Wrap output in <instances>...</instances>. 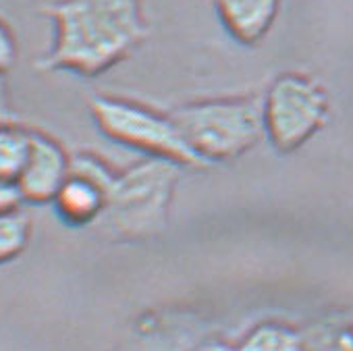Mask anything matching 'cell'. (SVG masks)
<instances>
[{
    "instance_id": "cell-1",
    "label": "cell",
    "mask_w": 353,
    "mask_h": 351,
    "mask_svg": "<svg viewBox=\"0 0 353 351\" xmlns=\"http://www.w3.org/2000/svg\"><path fill=\"white\" fill-rule=\"evenodd\" d=\"M44 13L54 23V40L36 61L42 73L102 75L150 36L145 0H52Z\"/></svg>"
},
{
    "instance_id": "cell-2",
    "label": "cell",
    "mask_w": 353,
    "mask_h": 351,
    "mask_svg": "<svg viewBox=\"0 0 353 351\" xmlns=\"http://www.w3.org/2000/svg\"><path fill=\"white\" fill-rule=\"evenodd\" d=\"M181 164L152 158L117 172L100 225L114 237L137 241L160 235L168 225Z\"/></svg>"
},
{
    "instance_id": "cell-3",
    "label": "cell",
    "mask_w": 353,
    "mask_h": 351,
    "mask_svg": "<svg viewBox=\"0 0 353 351\" xmlns=\"http://www.w3.org/2000/svg\"><path fill=\"white\" fill-rule=\"evenodd\" d=\"M168 114L208 166L241 158L266 137L264 106L258 96L192 102Z\"/></svg>"
},
{
    "instance_id": "cell-4",
    "label": "cell",
    "mask_w": 353,
    "mask_h": 351,
    "mask_svg": "<svg viewBox=\"0 0 353 351\" xmlns=\"http://www.w3.org/2000/svg\"><path fill=\"white\" fill-rule=\"evenodd\" d=\"M90 112L102 135L121 146L190 168L208 166L190 148L170 114H160L143 104L114 96L90 98Z\"/></svg>"
},
{
    "instance_id": "cell-5",
    "label": "cell",
    "mask_w": 353,
    "mask_h": 351,
    "mask_svg": "<svg viewBox=\"0 0 353 351\" xmlns=\"http://www.w3.org/2000/svg\"><path fill=\"white\" fill-rule=\"evenodd\" d=\"M266 139L283 154L305 146L330 117L324 86L305 73L279 75L262 98Z\"/></svg>"
},
{
    "instance_id": "cell-6",
    "label": "cell",
    "mask_w": 353,
    "mask_h": 351,
    "mask_svg": "<svg viewBox=\"0 0 353 351\" xmlns=\"http://www.w3.org/2000/svg\"><path fill=\"white\" fill-rule=\"evenodd\" d=\"M114 174L108 164L92 154L71 158V174L54 198L59 217L71 227H88L100 221L106 210Z\"/></svg>"
},
{
    "instance_id": "cell-7",
    "label": "cell",
    "mask_w": 353,
    "mask_h": 351,
    "mask_svg": "<svg viewBox=\"0 0 353 351\" xmlns=\"http://www.w3.org/2000/svg\"><path fill=\"white\" fill-rule=\"evenodd\" d=\"M71 174V156L65 148L46 133L32 131L30 158L17 179L23 202L48 204L54 202L57 194Z\"/></svg>"
},
{
    "instance_id": "cell-8",
    "label": "cell",
    "mask_w": 353,
    "mask_h": 351,
    "mask_svg": "<svg viewBox=\"0 0 353 351\" xmlns=\"http://www.w3.org/2000/svg\"><path fill=\"white\" fill-rule=\"evenodd\" d=\"M223 28L243 46L260 44L272 30L281 0H214Z\"/></svg>"
},
{
    "instance_id": "cell-9",
    "label": "cell",
    "mask_w": 353,
    "mask_h": 351,
    "mask_svg": "<svg viewBox=\"0 0 353 351\" xmlns=\"http://www.w3.org/2000/svg\"><path fill=\"white\" fill-rule=\"evenodd\" d=\"M32 129L19 123L0 125V179L17 183L19 174L30 158Z\"/></svg>"
},
{
    "instance_id": "cell-10",
    "label": "cell",
    "mask_w": 353,
    "mask_h": 351,
    "mask_svg": "<svg viewBox=\"0 0 353 351\" xmlns=\"http://www.w3.org/2000/svg\"><path fill=\"white\" fill-rule=\"evenodd\" d=\"M237 351H303V334L285 324L266 322L250 330Z\"/></svg>"
},
{
    "instance_id": "cell-11",
    "label": "cell",
    "mask_w": 353,
    "mask_h": 351,
    "mask_svg": "<svg viewBox=\"0 0 353 351\" xmlns=\"http://www.w3.org/2000/svg\"><path fill=\"white\" fill-rule=\"evenodd\" d=\"M32 237V221L21 210L0 212V264L15 260L30 243Z\"/></svg>"
},
{
    "instance_id": "cell-12",
    "label": "cell",
    "mask_w": 353,
    "mask_h": 351,
    "mask_svg": "<svg viewBox=\"0 0 353 351\" xmlns=\"http://www.w3.org/2000/svg\"><path fill=\"white\" fill-rule=\"evenodd\" d=\"M19 57V46H17V38L13 34V30L0 19V75H7Z\"/></svg>"
},
{
    "instance_id": "cell-13",
    "label": "cell",
    "mask_w": 353,
    "mask_h": 351,
    "mask_svg": "<svg viewBox=\"0 0 353 351\" xmlns=\"http://www.w3.org/2000/svg\"><path fill=\"white\" fill-rule=\"evenodd\" d=\"M21 204H23V198L19 194L17 183L0 179V212H9V210L21 208Z\"/></svg>"
},
{
    "instance_id": "cell-14",
    "label": "cell",
    "mask_w": 353,
    "mask_h": 351,
    "mask_svg": "<svg viewBox=\"0 0 353 351\" xmlns=\"http://www.w3.org/2000/svg\"><path fill=\"white\" fill-rule=\"evenodd\" d=\"M5 123H19V114L11 104L7 79L5 75H0V125H5Z\"/></svg>"
},
{
    "instance_id": "cell-15",
    "label": "cell",
    "mask_w": 353,
    "mask_h": 351,
    "mask_svg": "<svg viewBox=\"0 0 353 351\" xmlns=\"http://www.w3.org/2000/svg\"><path fill=\"white\" fill-rule=\"evenodd\" d=\"M192 351H237V347L223 343V341H206V343H200L198 347H194Z\"/></svg>"
},
{
    "instance_id": "cell-16",
    "label": "cell",
    "mask_w": 353,
    "mask_h": 351,
    "mask_svg": "<svg viewBox=\"0 0 353 351\" xmlns=\"http://www.w3.org/2000/svg\"><path fill=\"white\" fill-rule=\"evenodd\" d=\"M343 351H353V328L343 330Z\"/></svg>"
}]
</instances>
